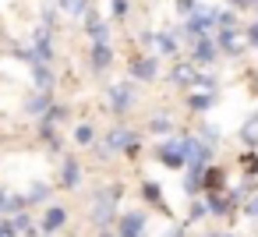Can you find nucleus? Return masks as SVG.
Returning a JSON list of instances; mask_svg holds the SVG:
<instances>
[{
    "instance_id": "nucleus-5",
    "label": "nucleus",
    "mask_w": 258,
    "mask_h": 237,
    "mask_svg": "<svg viewBox=\"0 0 258 237\" xmlns=\"http://www.w3.org/2000/svg\"><path fill=\"white\" fill-rule=\"evenodd\" d=\"M43 223H46V230L60 227V223H64V209H50V213H46V219H43Z\"/></svg>"
},
{
    "instance_id": "nucleus-11",
    "label": "nucleus",
    "mask_w": 258,
    "mask_h": 237,
    "mask_svg": "<svg viewBox=\"0 0 258 237\" xmlns=\"http://www.w3.org/2000/svg\"><path fill=\"white\" fill-rule=\"evenodd\" d=\"M198 57H202V61H209V57H212V46H209V43H198Z\"/></svg>"
},
{
    "instance_id": "nucleus-15",
    "label": "nucleus",
    "mask_w": 258,
    "mask_h": 237,
    "mask_svg": "<svg viewBox=\"0 0 258 237\" xmlns=\"http://www.w3.org/2000/svg\"><path fill=\"white\" fill-rule=\"evenodd\" d=\"M248 213H251V216H258V198H255V202H248Z\"/></svg>"
},
{
    "instance_id": "nucleus-13",
    "label": "nucleus",
    "mask_w": 258,
    "mask_h": 237,
    "mask_svg": "<svg viewBox=\"0 0 258 237\" xmlns=\"http://www.w3.org/2000/svg\"><path fill=\"white\" fill-rule=\"evenodd\" d=\"M159 50L170 53V50H173V39H170V36H163V39H159Z\"/></svg>"
},
{
    "instance_id": "nucleus-1",
    "label": "nucleus",
    "mask_w": 258,
    "mask_h": 237,
    "mask_svg": "<svg viewBox=\"0 0 258 237\" xmlns=\"http://www.w3.org/2000/svg\"><path fill=\"white\" fill-rule=\"evenodd\" d=\"M128 103H131V85H117L113 92H110V107L113 110H124Z\"/></svg>"
},
{
    "instance_id": "nucleus-7",
    "label": "nucleus",
    "mask_w": 258,
    "mask_h": 237,
    "mask_svg": "<svg viewBox=\"0 0 258 237\" xmlns=\"http://www.w3.org/2000/svg\"><path fill=\"white\" fill-rule=\"evenodd\" d=\"M134 75H138V78H152V75H156V67L149 64V61H142V64H134Z\"/></svg>"
},
{
    "instance_id": "nucleus-9",
    "label": "nucleus",
    "mask_w": 258,
    "mask_h": 237,
    "mask_svg": "<svg viewBox=\"0 0 258 237\" xmlns=\"http://www.w3.org/2000/svg\"><path fill=\"white\" fill-rule=\"evenodd\" d=\"M64 7H67L71 14H82V11H85V0H64Z\"/></svg>"
},
{
    "instance_id": "nucleus-2",
    "label": "nucleus",
    "mask_w": 258,
    "mask_h": 237,
    "mask_svg": "<svg viewBox=\"0 0 258 237\" xmlns=\"http://www.w3.org/2000/svg\"><path fill=\"white\" fill-rule=\"evenodd\" d=\"M120 234H124V237H138V234H142V216H138V213L124 216V223H120Z\"/></svg>"
},
{
    "instance_id": "nucleus-12",
    "label": "nucleus",
    "mask_w": 258,
    "mask_h": 237,
    "mask_svg": "<svg viewBox=\"0 0 258 237\" xmlns=\"http://www.w3.org/2000/svg\"><path fill=\"white\" fill-rule=\"evenodd\" d=\"M74 138H78V142H88V138H92V131H88V128H78V131H74Z\"/></svg>"
},
{
    "instance_id": "nucleus-6",
    "label": "nucleus",
    "mask_w": 258,
    "mask_h": 237,
    "mask_svg": "<svg viewBox=\"0 0 258 237\" xmlns=\"http://www.w3.org/2000/svg\"><path fill=\"white\" fill-rule=\"evenodd\" d=\"M92 61H96V67H106V64H110V50H106V43H99V46H96Z\"/></svg>"
},
{
    "instance_id": "nucleus-4",
    "label": "nucleus",
    "mask_w": 258,
    "mask_h": 237,
    "mask_svg": "<svg viewBox=\"0 0 258 237\" xmlns=\"http://www.w3.org/2000/svg\"><path fill=\"white\" fill-rule=\"evenodd\" d=\"M131 131H113L110 138H106V149H124V145H131Z\"/></svg>"
},
{
    "instance_id": "nucleus-8",
    "label": "nucleus",
    "mask_w": 258,
    "mask_h": 237,
    "mask_svg": "<svg viewBox=\"0 0 258 237\" xmlns=\"http://www.w3.org/2000/svg\"><path fill=\"white\" fill-rule=\"evenodd\" d=\"M64 184H78V163H67V170H64Z\"/></svg>"
},
{
    "instance_id": "nucleus-3",
    "label": "nucleus",
    "mask_w": 258,
    "mask_h": 237,
    "mask_svg": "<svg viewBox=\"0 0 258 237\" xmlns=\"http://www.w3.org/2000/svg\"><path fill=\"white\" fill-rule=\"evenodd\" d=\"M180 152H184V145H163V149H159V159H163V163H170V167H177V163L184 159Z\"/></svg>"
},
{
    "instance_id": "nucleus-16",
    "label": "nucleus",
    "mask_w": 258,
    "mask_h": 237,
    "mask_svg": "<svg viewBox=\"0 0 258 237\" xmlns=\"http://www.w3.org/2000/svg\"><path fill=\"white\" fill-rule=\"evenodd\" d=\"M0 237H4V234H0Z\"/></svg>"
},
{
    "instance_id": "nucleus-14",
    "label": "nucleus",
    "mask_w": 258,
    "mask_h": 237,
    "mask_svg": "<svg viewBox=\"0 0 258 237\" xmlns=\"http://www.w3.org/2000/svg\"><path fill=\"white\" fill-rule=\"evenodd\" d=\"M248 36H251V43H255V46H258V25H251V28H248Z\"/></svg>"
},
{
    "instance_id": "nucleus-10",
    "label": "nucleus",
    "mask_w": 258,
    "mask_h": 237,
    "mask_svg": "<svg viewBox=\"0 0 258 237\" xmlns=\"http://www.w3.org/2000/svg\"><path fill=\"white\" fill-rule=\"evenodd\" d=\"M209 103H212L209 96H191V107H198V110H202V107H209Z\"/></svg>"
}]
</instances>
